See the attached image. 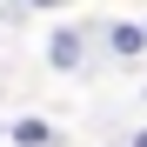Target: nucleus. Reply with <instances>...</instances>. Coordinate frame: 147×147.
Here are the masks:
<instances>
[{
	"label": "nucleus",
	"instance_id": "obj_4",
	"mask_svg": "<svg viewBox=\"0 0 147 147\" xmlns=\"http://www.w3.org/2000/svg\"><path fill=\"white\" fill-rule=\"evenodd\" d=\"M134 147H147V134H134Z\"/></svg>",
	"mask_w": 147,
	"mask_h": 147
},
{
	"label": "nucleus",
	"instance_id": "obj_3",
	"mask_svg": "<svg viewBox=\"0 0 147 147\" xmlns=\"http://www.w3.org/2000/svg\"><path fill=\"white\" fill-rule=\"evenodd\" d=\"M54 60H60V67H74V60H80V40H74V34H60V40H54Z\"/></svg>",
	"mask_w": 147,
	"mask_h": 147
},
{
	"label": "nucleus",
	"instance_id": "obj_2",
	"mask_svg": "<svg viewBox=\"0 0 147 147\" xmlns=\"http://www.w3.org/2000/svg\"><path fill=\"white\" fill-rule=\"evenodd\" d=\"M114 54H140V27H114Z\"/></svg>",
	"mask_w": 147,
	"mask_h": 147
},
{
	"label": "nucleus",
	"instance_id": "obj_5",
	"mask_svg": "<svg viewBox=\"0 0 147 147\" xmlns=\"http://www.w3.org/2000/svg\"><path fill=\"white\" fill-rule=\"evenodd\" d=\"M34 7H54V0H34Z\"/></svg>",
	"mask_w": 147,
	"mask_h": 147
},
{
	"label": "nucleus",
	"instance_id": "obj_1",
	"mask_svg": "<svg viewBox=\"0 0 147 147\" xmlns=\"http://www.w3.org/2000/svg\"><path fill=\"white\" fill-rule=\"evenodd\" d=\"M13 140H20V147H47V120H20Z\"/></svg>",
	"mask_w": 147,
	"mask_h": 147
}]
</instances>
